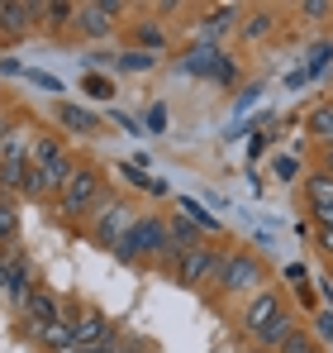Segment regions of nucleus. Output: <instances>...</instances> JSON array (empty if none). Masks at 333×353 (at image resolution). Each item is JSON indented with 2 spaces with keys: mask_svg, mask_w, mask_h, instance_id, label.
I'll return each instance as SVG.
<instances>
[{
  "mask_svg": "<svg viewBox=\"0 0 333 353\" xmlns=\"http://www.w3.org/2000/svg\"><path fill=\"white\" fill-rule=\"evenodd\" d=\"M238 34H243L248 43H262V39H272V34H277V10H272V5H257V10H248Z\"/></svg>",
  "mask_w": 333,
  "mask_h": 353,
  "instance_id": "obj_18",
  "label": "nucleus"
},
{
  "mask_svg": "<svg viewBox=\"0 0 333 353\" xmlns=\"http://www.w3.org/2000/svg\"><path fill=\"white\" fill-rule=\"evenodd\" d=\"M72 330H76V344L91 349V344H114V325L105 310H76L72 315Z\"/></svg>",
  "mask_w": 333,
  "mask_h": 353,
  "instance_id": "obj_15",
  "label": "nucleus"
},
{
  "mask_svg": "<svg viewBox=\"0 0 333 353\" xmlns=\"http://www.w3.org/2000/svg\"><path fill=\"white\" fill-rule=\"evenodd\" d=\"M305 201H310V210H333V176L310 172L305 176Z\"/></svg>",
  "mask_w": 333,
  "mask_h": 353,
  "instance_id": "obj_22",
  "label": "nucleus"
},
{
  "mask_svg": "<svg viewBox=\"0 0 333 353\" xmlns=\"http://www.w3.org/2000/svg\"><path fill=\"white\" fill-rule=\"evenodd\" d=\"M119 263H148V258H166V220L162 215H138L133 230L119 239L114 248Z\"/></svg>",
  "mask_w": 333,
  "mask_h": 353,
  "instance_id": "obj_3",
  "label": "nucleus"
},
{
  "mask_svg": "<svg viewBox=\"0 0 333 353\" xmlns=\"http://www.w3.org/2000/svg\"><path fill=\"white\" fill-rule=\"evenodd\" d=\"M19 315H24L29 334H39V330H48L53 320H62V315H67V305H62V296H57V292H48V287H34V292H29V301L19 305Z\"/></svg>",
  "mask_w": 333,
  "mask_h": 353,
  "instance_id": "obj_10",
  "label": "nucleus"
},
{
  "mask_svg": "<svg viewBox=\"0 0 333 353\" xmlns=\"http://www.w3.org/2000/svg\"><path fill=\"white\" fill-rule=\"evenodd\" d=\"M114 353H153L143 339H114Z\"/></svg>",
  "mask_w": 333,
  "mask_h": 353,
  "instance_id": "obj_37",
  "label": "nucleus"
},
{
  "mask_svg": "<svg viewBox=\"0 0 333 353\" xmlns=\"http://www.w3.org/2000/svg\"><path fill=\"white\" fill-rule=\"evenodd\" d=\"M81 353H114V344H91V349H81Z\"/></svg>",
  "mask_w": 333,
  "mask_h": 353,
  "instance_id": "obj_43",
  "label": "nucleus"
},
{
  "mask_svg": "<svg viewBox=\"0 0 333 353\" xmlns=\"http://www.w3.org/2000/svg\"><path fill=\"white\" fill-rule=\"evenodd\" d=\"M43 24H48V29L76 24V5H67V0H43Z\"/></svg>",
  "mask_w": 333,
  "mask_h": 353,
  "instance_id": "obj_25",
  "label": "nucleus"
},
{
  "mask_svg": "<svg viewBox=\"0 0 333 353\" xmlns=\"http://www.w3.org/2000/svg\"><path fill=\"white\" fill-rule=\"evenodd\" d=\"M224 58H228V53L215 48V43H191V48L181 53V72H186V77H200V81H215V72H219Z\"/></svg>",
  "mask_w": 333,
  "mask_h": 353,
  "instance_id": "obj_16",
  "label": "nucleus"
},
{
  "mask_svg": "<svg viewBox=\"0 0 333 353\" xmlns=\"http://www.w3.org/2000/svg\"><path fill=\"white\" fill-rule=\"evenodd\" d=\"M314 344H319V339H314V330H305V325H300V330H295V334H290L277 353H319Z\"/></svg>",
  "mask_w": 333,
  "mask_h": 353,
  "instance_id": "obj_28",
  "label": "nucleus"
},
{
  "mask_svg": "<svg viewBox=\"0 0 333 353\" xmlns=\"http://www.w3.org/2000/svg\"><path fill=\"white\" fill-rule=\"evenodd\" d=\"M105 196H110V191H105V172L91 168V163H81L76 176L57 191V215H62V220H91Z\"/></svg>",
  "mask_w": 333,
  "mask_h": 353,
  "instance_id": "obj_2",
  "label": "nucleus"
},
{
  "mask_svg": "<svg viewBox=\"0 0 333 353\" xmlns=\"http://www.w3.org/2000/svg\"><path fill=\"white\" fill-rule=\"evenodd\" d=\"M262 287H267V263L253 248H224L210 292L215 296H257Z\"/></svg>",
  "mask_w": 333,
  "mask_h": 353,
  "instance_id": "obj_1",
  "label": "nucleus"
},
{
  "mask_svg": "<svg viewBox=\"0 0 333 353\" xmlns=\"http://www.w3.org/2000/svg\"><path fill=\"white\" fill-rule=\"evenodd\" d=\"M329 101H333V96H329Z\"/></svg>",
  "mask_w": 333,
  "mask_h": 353,
  "instance_id": "obj_44",
  "label": "nucleus"
},
{
  "mask_svg": "<svg viewBox=\"0 0 333 353\" xmlns=\"http://www.w3.org/2000/svg\"><path fill=\"white\" fill-rule=\"evenodd\" d=\"M295 330H300V325H295V315H290V310H281L277 320H272V325L257 334V344H262V349H281V344H286Z\"/></svg>",
  "mask_w": 333,
  "mask_h": 353,
  "instance_id": "obj_23",
  "label": "nucleus"
},
{
  "mask_svg": "<svg viewBox=\"0 0 333 353\" xmlns=\"http://www.w3.org/2000/svg\"><path fill=\"white\" fill-rule=\"evenodd\" d=\"M110 119L124 129V134H133V139H143V134H148V129H143V119H133V115H119V110H114Z\"/></svg>",
  "mask_w": 333,
  "mask_h": 353,
  "instance_id": "obj_36",
  "label": "nucleus"
},
{
  "mask_svg": "<svg viewBox=\"0 0 333 353\" xmlns=\"http://www.w3.org/2000/svg\"><path fill=\"white\" fill-rule=\"evenodd\" d=\"M34 129L29 124H14L5 148H0V191H24L29 181V153H34Z\"/></svg>",
  "mask_w": 333,
  "mask_h": 353,
  "instance_id": "obj_7",
  "label": "nucleus"
},
{
  "mask_svg": "<svg viewBox=\"0 0 333 353\" xmlns=\"http://www.w3.org/2000/svg\"><path fill=\"white\" fill-rule=\"evenodd\" d=\"M0 292L10 296L14 305H24L34 292V268L24 258V248H0Z\"/></svg>",
  "mask_w": 333,
  "mask_h": 353,
  "instance_id": "obj_9",
  "label": "nucleus"
},
{
  "mask_svg": "<svg viewBox=\"0 0 333 353\" xmlns=\"http://www.w3.org/2000/svg\"><path fill=\"white\" fill-rule=\"evenodd\" d=\"M176 215H186L200 234H219V230H224V225L205 210V205H200V201H195V196H176Z\"/></svg>",
  "mask_w": 333,
  "mask_h": 353,
  "instance_id": "obj_21",
  "label": "nucleus"
},
{
  "mask_svg": "<svg viewBox=\"0 0 333 353\" xmlns=\"http://www.w3.org/2000/svg\"><path fill=\"white\" fill-rule=\"evenodd\" d=\"M329 62H333V39H319V43L305 53V72H310V81H314V77H319Z\"/></svg>",
  "mask_w": 333,
  "mask_h": 353,
  "instance_id": "obj_27",
  "label": "nucleus"
},
{
  "mask_svg": "<svg viewBox=\"0 0 333 353\" xmlns=\"http://www.w3.org/2000/svg\"><path fill=\"white\" fill-rule=\"evenodd\" d=\"M243 5H215L200 24H195V43H215L219 48V39L224 34H233V29H243Z\"/></svg>",
  "mask_w": 333,
  "mask_h": 353,
  "instance_id": "obj_12",
  "label": "nucleus"
},
{
  "mask_svg": "<svg viewBox=\"0 0 333 353\" xmlns=\"http://www.w3.org/2000/svg\"><path fill=\"white\" fill-rule=\"evenodd\" d=\"M133 205L129 201H119V196H105L100 201V210L86 220V230H91V239H96V248H105V253H114L119 248V239L133 230Z\"/></svg>",
  "mask_w": 333,
  "mask_h": 353,
  "instance_id": "obj_6",
  "label": "nucleus"
},
{
  "mask_svg": "<svg viewBox=\"0 0 333 353\" xmlns=\"http://www.w3.org/2000/svg\"><path fill=\"white\" fill-rule=\"evenodd\" d=\"M53 119L67 129V134H81V139L105 134V119L96 115V110H86V105H72L67 96H62V101H53Z\"/></svg>",
  "mask_w": 333,
  "mask_h": 353,
  "instance_id": "obj_14",
  "label": "nucleus"
},
{
  "mask_svg": "<svg viewBox=\"0 0 333 353\" xmlns=\"http://www.w3.org/2000/svg\"><path fill=\"white\" fill-rule=\"evenodd\" d=\"M81 91H91L96 101H110V96H114V81H110V77H100V72H86V77H81Z\"/></svg>",
  "mask_w": 333,
  "mask_h": 353,
  "instance_id": "obj_29",
  "label": "nucleus"
},
{
  "mask_svg": "<svg viewBox=\"0 0 333 353\" xmlns=\"http://www.w3.org/2000/svg\"><path fill=\"white\" fill-rule=\"evenodd\" d=\"M143 129H148V134H162V129H166V105H162V101L143 110Z\"/></svg>",
  "mask_w": 333,
  "mask_h": 353,
  "instance_id": "obj_34",
  "label": "nucleus"
},
{
  "mask_svg": "<svg viewBox=\"0 0 333 353\" xmlns=\"http://www.w3.org/2000/svg\"><path fill=\"white\" fill-rule=\"evenodd\" d=\"M272 172H277V181L290 186V181H300V163L295 158H272Z\"/></svg>",
  "mask_w": 333,
  "mask_h": 353,
  "instance_id": "obj_35",
  "label": "nucleus"
},
{
  "mask_svg": "<svg viewBox=\"0 0 333 353\" xmlns=\"http://www.w3.org/2000/svg\"><path fill=\"white\" fill-rule=\"evenodd\" d=\"M281 310H286L281 292H277V287H262V292H257L253 301H248V305H243V330H248V334L257 339V334H262V330H267V325L277 320Z\"/></svg>",
  "mask_w": 333,
  "mask_h": 353,
  "instance_id": "obj_13",
  "label": "nucleus"
},
{
  "mask_svg": "<svg viewBox=\"0 0 333 353\" xmlns=\"http://www.w3.org/2000/svg\"><path fill=\"white\" fill-rule=\"evenodd\" d=\"M219 258H224V248H215V243L205 239L200 248L181 253L166 272H171V282H176L181 292H195V287H205V292H210V282H215V272H219Z\"/></svg>",
  "mask_w": 333,
  "mask_h": 353,
  "instance_id": "obj_5",
  "label": "nucleus"
},
{
  "mask_svg": "<svg viewBox=\"0 0 333 353\" xmlns=\"http://www.w3.org/2000/svg\"><path fill=\"white\" fill-rule=\"evenodd\" d=\"M0 77H24V67L14 58H0Z\"/></svg>",
  "mask_w": 333,
  "mask_h": 353,
  "instance_id": "obj_41",
  "label": "nucleus"
},
{
  "mask_svg": "<svg viewBox=\"0 0 333 353\" xmlns=\"http://www.w3.org/2000/svg\"><path fill=\"white\" fill-rule=\"evenodd\" d=\"M305 134H310L319 148H329V143H333V101L310 105V115H305Z\"/></svg>",
  "mask_w": 333,
  "mask_h": 353,
  "instance_id": "obj_19",
  "label": "nucleus"
},
{
  "mask_svg": "<svg viewBox=\"0 0 333 353\" xmlns=\"http://www.w3.org/2000/svg\"><path fill=\"white\" fill-rule=\"evenodd\" d=\"M295 14H300V19H329L333 5H329V0H300V5H295Z\"/></svg>",
  "mask_w": 333,
  "mask_h": 353,
  "instance_id": "obj_32",
  "label": "nucleus"
},
{
  "mask_svg": "<svg viewBox=\"0 0 333 353\" xmlns=\"http://www.w3.org/2000/svg\"><path fill=\"white\" fill-rule=\"evenodd\" d=\"M319 172L333 176V143H329V148H319Z\"/></svg>",
  "mask_w": 333,
  "mask_h": 353,
  "instance_id": "obj_42",
  "label": "nucleus"
},
{
  "mask_svg": "<svg viewBox=\"0 0 333 353\" xmlns=\"http://www.w3.org/2000/svg\"><path fill=\"white\" fill-rule=\"evenodd\" d=\"M34 24H43V5H34V0H0V34L5 39H24Z\"/></svg>",
  "mask_w": 333,
  "mask_h": 353,
  "instance_id": "obj_11",
  "label": "nucleus"
},
{
  "mask_svg": "<svg viewBox=\"0 0 333 353\" xmlns=\"http://www.w3.org/2000/svg\"><path fill=\"white\" fill-rule=\"evenodd\" d=\"M310 325H314V339H319V344H333V305L314 310V320H310Z\"/></svg>",
  "mask_w": 333,
  "mask_h": 353,
  "instance_id": "obj_31",
  "label": "nucleus"
},
{
  "mask_svg": "<svg viewBox=\"0 0 333 353\" xmlns=\"http://www.w3.org/2000/svg\"><path fill=\"white\" fill-rule=\"evenodd\" d=\"M34 339H39V344H43L48 353H62V349H72V344H76V330H72V310H67L62 320H53L48 330H39Z\"/></svg>",
  "mask_w": 333,
  "mask_h": 353,
  "instance_id": "obj_20",
  "label": "nucleus"
},
{
  "mask_svg": "<svg viewBox=\"0 0 333 353\" xmlns=\"http://www.w3.org/2000/svg\"><path fill=\"white\" fill-rule=\"evenodd\" d=\"M14 234H19V210H14V205L0 196V243H10Z\"/></svg>",
  "mask_w": 333,
  "mask_h": 353,
  "instance_id": "obj_30",
  "label": "nucleus"
},
{
  "mask_svg": "<svg viewBox=\"0 0 333 353\" xmlns=\"http://www.w3.org/2000/svg\"><path fill=\"white\" fill-rule=\"evenodd\" d=\"M200 243H205V234H200L186 215H171V220H166V258H162V263L171 268L181 253H191V248H200Z\"/></svg>",
  "mask_w": 333,
  "mask_h": 353,
  "instance_id": "obj_17",
  "label": "nucleus"
},
{
  "mask_svg": "<svg viewBox=\"0 0 333 353\" xmlns=\"http://www.w3.org/2000/svg\"><path fill=\"white\" fill-rule=\"evenodd\" d=\"M124 10H129L124 0H86V5H76V34L91 39V43H105L119 29Z\"/></svg>",
  "mask_w": 333,
  "mask_h": 353,
  "instance_id": "obj_8",
  "label": "nucleus"
},
{
  "mask_svg": "<svg viewBox=\"0 0 333 353\" xmlns=\"http://www.w3.org/2000/svg\"><path fill=\"white\" fill-rule=\"evenodd\" d=\"M305 277H310L305 263H290V268H286V282H305Z\"/></svg>",
  "mask_w": 333,
  "mask_h": 353,
  "instance_id": "obj_40",
  "label": "nucleus"
},
{
  "mask_svg": "<svg viewBox=\"0 0 333 353\" xmlns=\"http://www.w3.org/2000/svg\"><path fill=\"white\" fill-rule=\"evenodd\" d=\"M314 243L324 248V258L333 263V225H329V230H314Z\"/></svg>",
  "mask_w": 333,
  "mask_h": 353,
  "instance_id": "obj_38",
  "label": "nucleus"
},
{
  "mask_svg": "<svg viewBox=\"0 0 333 353\" xmlns=\"http://www.w3.org/2000/svg\"><path fill=\"white\" fill-rule=\"evenodd\" d=\"M114 67L138 77V72H153V67H158V58H153V53H143V48H124V53L114 58Z\"/></svg>",
  "mask_w": 333,
  "mask_h": 353,
  "instance_id": "obj_26",
  "label": "nucleus"
},
{
  "mask_svg": "<svg viewBox=\"0 0 333 353\" xmlns=\"http://www.w3.org/2000/svg\"><path fill=\"white\" fill-rule=\"evenodd\" d=\"M29 168H39V172L48 176L53 201H57V191L76 176V168H81V163H76V153H72L57 134H39V139H34V153H29Z\"/></svg>",
  "mask_w": 333,
  "mask_h": 353,
  "instance_id": "obj_4",
  "label": "nucleus"
},
{
  "mask_svg": "<svg viewBox=\"0 0 333 353\" xmlns=\"http://www.w3.org/2000/svg\"><path fill=\"white\" fill-rule=\"evenodd\" d=\"M133 39H138V48L153 53V58L166 53V29H162V24H133Z\"/></svg>",
  "mask_w": 333,
  "mask_h": 353,
  "instance_id": "obj_24",
  "label": "nucleus"
},
{
  "mask_svg": "<svg viewBox=\"0 0 333 353\" xmlns=\"http://www.w3.org/2000/svg\"><path fill=\"white\" fill-rule=\"evenodd\" d=\"M257 96H262V86H248V91H238V110H248Z\"/></svg>",
  "mask_w": 333,
  "mask_h": 353,
  "instance_id": "obj_39",
  "label": "nucleus"
},
{
  "mask_svg": "<svg viewBox=\"0 0 333 353\" xmlns=\"http://www.w3.org/2000/svg\"><path fill=\"white\" fill-rule=\"evenodd\" d=\"M24 77H29V81H34V86H39V91H48V96H57V101H62V91H67V86H62V81H57L53 72H24Z\"/></svg>",
  "mask_w": 333,
  "mask_h": 353,
  "instance_id": "obj_33",
  "label": "nucleus"
}]
</instances>
